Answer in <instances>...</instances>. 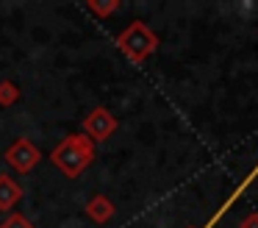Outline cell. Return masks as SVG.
Wrapping results in <instances>:
<instances>
[{
	"instance_id": "1",
	"label": "cell",
	"mask_w": 258,
	"mask_h": 228,
	"mask_svg": "<svg viewBox=\"0 0 258 228\" xmlns=\"http://www.w3.org/2000/svg\"><path fill=\"white\" fill-rule=\"evenodd\" d=\"M252 178H258V164H255V167H252V170H250V175H247V178H244V181H241V184H239V187H236V189H233V195H230V198H228V200H225V203H222V206H219V211H217V214H214V217H211V220H208V222H206V225H203V228H214V225H217V220H219V217H222V214H225V211H228V206H230V203H233V200H236V198H239V195H241V192H244V189H247V184H250V181H252Z\"/></svg>"
}]
</instances>
